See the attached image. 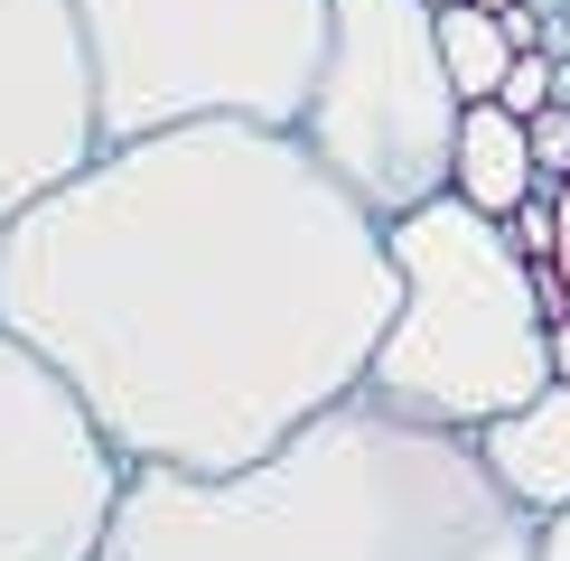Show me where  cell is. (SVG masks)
I'll return each mask as SVG.
<instances>
[{
    "instance_id": "obj_2",
    "label": "cell",
    "mask_w": 570,
    "mask_h": 561,
    "mask_svg": "<svg viewBox=\"0 0 570 561\" xmlns=\"http://www.w3.org/2000/svg\"><path fill=\"white\" fill-rule=\"evenodd\" d=\"M542 514L478 431L337 393L244 468H131L94 561H533Z\"/></svg>"
},
{
    "instance_id": "obj_9",
    "label": "cell",
    "mask_w": 570,
    "mask_h": 561,
    "mask_svg": "<svg viewBox=\"0 0 570 561\" xmlns=\"http://www.w3.org/2000/svg\"><path fill=\"white\" fill-rule=\"evenodd\" d=\"M449 187H459L468 206H487V216H514V206L542 187V169H533V122L514 104H468L459 112V169H449Z\"/></svg>"
},
{
    "instance_id": "obj_12",
    "label": "cell",
    "mask_w": 570,
    "mask_h": 561,
    "mask_svg": "<svg viewBox=\"0 0 570 561\" xmlns=\"http://www.w3.org/2000/svg\"><path fill=\"white\" fill-rule=\"evenodd\" d=\"M505 225H514V244H524L533 263H552V253H561V187H533Z\"/></svg>"
},
{
    "instance_id": "obj_7",
    "label": "cell",
    "mask_w": 570,
    "mask_h": 561,
    "mask_svg": "<svg viewBox=\"0 0 570 561\" xmlns=\"http://www.w3.org/2000/svg\"><path fill=\"white\" fill-rule=\"evenodd\" d=\"M104 150L76 0H0V234L10 216Z\"/></svg>"
},
{
    "instance_id": "obj_18",
    "label": "cell",
    "mask_w": 570,
    "mask_h": 561,
    "mask_svg": "<svg viewBox=\"0 0 570 561\" xmlns=\"http://www.w3.org/2000/svg\"><path fill=\"white\" fill-rule=\"evenodd\" d=\"M431 10H449V0H431Z\"/></svg>"
},
{
    "instance_id": "obj_14",
    "label": "cell",
    "mask_w": 570,
    "mask_h": 561,
    "mask_svg": "<svg viewBox=\"0 0 570 561\" xmlns=\"http://www.w3.org/2000/svg\"><path fill=\"white\" fill-rule=\"evenodd\" d=\"M542 272H552V299L570 309V178H561V253H552V263H542Z\"/></svg>"
},
{
    "instance_id": "obj_17",
    "label": "cell",
    "mask_w": 570,
    "mask_h": 561,
    "mask_svg": "<svg viewBox=\"0 0 570 561\" xmlns=\"http://www.w3.org/2000/svg\"><path fill=\"white\" fill-rule=\"evenodd\" d=\"M487 10H514V0H487Z\"/></svg>"
},
{
    "instance_id": "obj_10",
    "label": "cell",
    "mask_w": 570,
    "mask_h": 561,
    "mask_svg": "<svg viewBox=\"0 0 570 561\" xmlns=\"http://www.w3.org/2000/svg\"><path fill=\"white\" fill-rule=\"evenodd\" d=\"M440 57H449V76H459L468 104H487L505 85V66H514V38H505V19L487 0H449L440 10Z\"/></svg>"
},
{
    "instance_id": "obj_4",
    "label": "cell",
    "mask_w": 570,
    "mask_h": 561,
    "mask_svg": "<svg viewBox=\"0 0 570 561\" xmlns=\"http://www.w3.org/2000/svg\"><path fill=\"white\" fill-rule=\"evenodd\" d=\"M337 0H76L94 66V131L140 140L169 122H299L327 66Z\"/></svg>"
},
{
    "instance_id": "obj_3",
    "label": "cell",
    "mask_w": 570,
    "mask_h": 561,
    "mask_svg": "<svg viewBox=\"0 0 570 561\" xmlns=\"http://www.w3.org/2000/svg\"><path fill=\"white\" fill-rule=\"evenodd\" d=\"M402 309L365 365V393L393 412L449 421V431H487L495 412L533 403L552 384V272L514 244L505 216L468 206L440 187L431 206L384 225Z\"/></svg>"
},
{
    "instance_id": "obj_16",
    "label": "cell",
    "mask_w": 570,
    "mask_h": 561,
    "mask_svg": "<svg viewBox=\"0 0 570 561\" xmlns=\"http://www.w3.org/2000/svg\"><path fill=\"white\" fill-rule=\"evenodd\" d=\"M552 374L570 384V309H552Z\"/></svg>"
},
{
    "instance_id": "obj_15",
    "label": "cell",
    "mask_w": 570,
    "mask_h": 561,
    "mask_svg": "<svg viewBox=\"0 0 570 561\" xmlns=\"http://www.w3.org/2000/svg\"><path fill=\"white\" fill-rule=\"evenodd\" d=\"M533 561H570V505H561V514H542V543H533Z\"/></svg>"
},
{
    "instance_id": "obj_8",
    "label": "cell",
    "mask_w": 570,
    "mask_h": 561,
    "mask_svg": "<svg viewBox=\"0 0 570 561\" xmlns=\"http://www.w3.org/2000/svg\"><path fill=\"white\" fill-rule=\"evenodd\" d=\"M478 450H487V468H495V478H505L533 514H561V505H570V384L552 374L533 403L495 412L487 431H478Z\"/></svg>"
},
{
    "instance_id": "obj_11",
    "label": "cell",
    "mask_w": 570,
    "mask_h": 561,
    "mask_svg": "<svg viewBox=\"0 0 570 561\" xmlns=\"http://www.w3.org/2000/svg\"><path fill=\"white\" fill-rule=\"evenodd\" d=\"M552 94H561V57H552V47H514V66H505V85H495V104L542 112Z\"/></svg>"
},
{
    "instance_id": "obj_1",
    "label": "cell",
    "mask_w": 570,
    "mask_h": 561,
    "mask_svg": "<svg viewBox=\"0 0 570 561\" xmlns=\"http://www.w3.org/2000/svg\"><path fill=\"white\" fill-rule=\"evenodd\" d=\"M402 272L299 122L104 140L0 234V318L131 468H244L365 384Z\"/></svg>"
},
{
    "instance_id": "obj_13",
    "label": "cell",
    "mask_w": 570,
    "mask_h": 561,
    "mask_svg": "<svg viewBox=\"0 0 570 561\" xmlns=\"http://www.w3.org/2000/svg\"><path fill=\"white\" fill-rule=\"evenodd\" d=\"M524 122H533V169H542V187H561V178H570V104L552 94V104L524 112Z\"/></svg>"
},
{
    "instance_id": "obj_6",
    "label": "cell",
    "mask_w": 570,
    "mask_h": 561,
    "mask_svg": "<svg viewBox=\"0 0 570 561\" xmlns=\"http://www.w3.org/2000/svg\"><path fill=\"white\" fill-rule=\"evenodd\" d=\"M122 486L131 459L85 393L0 318V561H94Z\"/></svg>"
},
{
    "instance_id": "obj_5",
    "label": "cell",
    "mask_w": 570,
    "mask_h": 561,
    "mask_svg": "<svg viewBox=\"0 0 570 561\" xmlns=\"http://www.w3.org/2000/svg\"><path fill=\"white\" fill-rule=\"evenodd\" d=\"M459 112H468V94L440 57L431 0H337L327 10V66L308 85L299 131L384 225L449 187Z\"/></svg>"
}]
</instances>
